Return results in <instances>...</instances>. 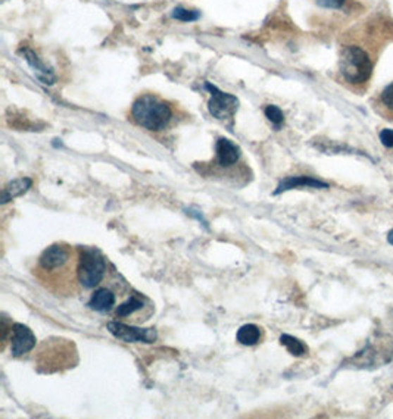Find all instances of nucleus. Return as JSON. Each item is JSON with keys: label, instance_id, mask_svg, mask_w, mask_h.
<instances>
[{"label": "nucleus", "instance_id": "obj_10", "mask_svg": "<svg viewBox=\"0 0 393 419\" xmlns=\"http://www.w3.org/2000/svg\"><path fill=\"white\" fill-rule=\"evenodd\" d=\"M298 187H309V189H329V184L317 180L314 177H306V175H301V177H289L286 180H283L280 184H278L277 190L274 192V194H280L283 192L292 190V189H298Z\"/></svg>", "mask_w": 393, "mask_h": 419}, {"label": "nucleus", "instance_id": "obj_6", "mask_svg": "<svg viewBox=\"0 0 393 419\" xmlns=\"http://www.w3.org/2000/svg\"><path fill=\"white\" fill-rule=\"evenodd\" d=\"M108 330L113 337H117L118 340H123L125 343H154L156 340V331L154 328L142 330L130 327L123 323H109Z\"/></svg>", "mask_w": 393, "mask_h": 419}, {"label": "nucleus", "instance_id": "obj_13", "mask_svg": "<svg viewBox=\"0 0 393 419\" xmlns=\"http://www.w3.org/2000/svg\"><path fill=\"white\" fill-rule=\"evenodd\" d=\"M262 337V331L255 324H247L239 328L237 331V342L243 346H254L259 343Z\"/></svg>", "mask_w": 393, "mask_h": 419}, {"label": "nucleus", "instance_id": "obj_21", "mask_svg": "<svg viewBox=\"0 0 393 419\" xmlns=\"http://www.w3.org/2000/svg\"><path fill=\"white\" fill-rule=\"evenodd\" d=\"M387 242L393 246V230L389 232V236H387Z\"/></svg>", "mask_w": 393, "mask_h": 419}, {"label": "nucleus", "instance_id": "obj_11", "mask_svg": "<svg viewBox=\"0 0 393 419\" xmlns=\"http://www.w3.org/2000/svg\"><path fill=\"white\" fill-rule=\"evenodd\" d=\"M116 305V294L109 289L96 290L89 301V308L97 312H108Z\"/></svg>", "mask_w": 393, "mask_h": 419}, {"label": "nucleus", "instance_id": "obj_12", "mask_svg": "<svg viewBox=\"0 0 393 419\" xmlns=\"http://www.w3.org/2000/svg\"><path fill=\"white\" fill-rule=\"evenodd\" d=\"M32 186L31 178H18L6 184L2 192V204H8L9 200L24 194Z\"/></svg>", "mask_w": 393, "mask_h": 419}, {"label": "nucleus", "instance_id": "obj_20", "mask_svg": "<svg viewBox=\"0 0 393 419\" xmlns=\"http://www.w3.org/2000/svg\"><path fill=\"white\" fill-rule=\"evenodd\" d=\"M380 142L385 147H393V130L385 128L380 131Z\"/></svg>", "mask_w": 393, "mask_h": 419}, {"label": "nucleus", "instance_id": "obj_1", "mask_svg": "<svg viewBox=\"0 0 393 419\" xmlns=\"http://www.w3.org/2000/svg\"><path fill=\"white\" fill-rule=\"evenodd\" d=\"M78 256L80 251L70 244L49 246L39 258L37 278L51 290L68 293L78 280Z\"/></svg>", "mask_w": 393, "mask_h": 419}, {"label": "nucleus", "instance_id": "obj_9", "mask_svg": "<svg viewBox=\"0 0 393 419\" xmlns=\"http://www.w3.org/2000/svg\"><path fill=\"white\" fill-rule=\"evenodd\" d=\"M217 162L220 166H232L239 162L242 156L240 147L228 139H220L216 146Z\"/></svg>", "mask_w": 393, "mask_h": 419}, {"label": "nucleus", "instance_id": "obj_17", "mask_svg": "<svg viewBox=\"0 0 393 419\" xmlns=\"http://www.w3.org/2000/svg\"><path fill=\"white\" fill-rule=\"evenodd\" d=\"M264 113H266L267 118H268L275 127L282 125V124L285 123V113H283V111H282L280 108H278V106H275V105H268V106L266 108Z\"/></svg>", "mask_w": 393, "mask_h": 419}, {"label": "nucleus", "instance_id": "obj_4", "mask_svg": "<svg viewBox=\"0 0 393 419\" xmlns=\"http://www.w3.org/2000/svg\"><path fill=\"white\" fill-rule=\"evenodd\" d=\"M106 274V263L99 251L81 250L78 256V282L85 289H93L102 282Z\"/></svg>", "mask_w": 393, "mask_h": 419}, {"label": "nucleus", "instance_id": "obj_3", "mask_svg": "<svg viewBox=\"0 0 393 419\" xmlns=\"http://www.w3.org/2000/svg\"><path fill=\"white\" fill-rule=\"evenodd\" d=\"M131 116L143 128L149 131H162L173 120L171 106L155 94H143L136 99L131 108Z\"/></svg>", "mask_w": 393, "mask_h": 419}, {"label": "nucleus", "instance_id": "obj_5", "mask_svg": "<svg viewBox=\"0 0 393 419\" xmlns=\"http://www.w3.org/2000/svg\"><path fill=\"white\" fill-rule=\"evenodd\" d=\"M205 89L211 93L208 104L211 115L220 121L232 120L239 109V99L230 93L221 92L218 87L212 86L211 82L205 84Z\"/></svg>", "mask_w": 393, "mask_h": 419}, {"label": "nucleus", "instance_id": "obj_2", "mask_svg": "<svg viewBox=\"0 0 393 419\" xmlns=\"http://www.w3.org/2000/svg\"><path fill=\"white\" fill-rule=\"evenodd\" d=\"M374 68V56L361 44H347L340 49L339 74L349 87H366Z\"/></svg>", "mask_w": 393, "mask_h": 419}, {"label": "nucleus", "instance_id": "obj_8", "mask_svg": "<svg viewBox=\"0 0 393 419\" xmlns=\"http://www.w3.org/2000/svg\"><path fill=\"white\" fill-rule=\"evenodd\" d=\"M20 54L23 55L25 62L30 65V68L32 70V73H35L37 80H40L43 84H47V86H51V84L55 82V80H56L55 73L39 58V55L35 52V50L30 47H21Z\"/></svg>", "mask_w": 393, "mask_h": 419}, {"label": "nucleus", "instance_id": "obj_7", "mask_svg": "<svg viewBox=\"0 0 393 419\" xmlns=\"http://www.w3.org/2000/svg\"><path fill=\"white\" fill-rule=\"evenodd\" d=\"M36 346V335L24 324H13L12 337H11V349L13 356H23L28 354L30 350Z\"/></svg>", "mask_w": 393, "mask_h": 419}, {"label": "nucleus", "instance_id": "obj_18", "mask_svg": "<svg viewBox=\"0 0 393 419\" xmlns=\"http://www.w3.org/2000/svg\"><path fill=\"white\" fill-rule=\"evenodd\" d=\"M380 100H382V105L393 113V82L389 84V86L382 92Z\"/></svg>", "mask_w": 393, "mask_h": 419}, {"label": "nucleus", "instance_id": "obj_16", "mask_svg": "<svg viewBox=\"0 0 393 419\" xmlns=\"http://www.w3.org/2000/svg\"><path fill=\"white\" fill-rule=\"evenodd\" d=\"M171 16L177 21H182V23H193L196 20H199V12L196 11H189L185 8H175L171 13Z\"/></svg>", "mask_w": 393, "mask_h": 419}, {"label": "nucleus", "instance_id": "obj_15", "mask_svg": "<svg viewBox=\"0 0 393 419\" xmlns=\"http://www.w3.org/2000/svg\"><path fill=\"white\" fill-rule=\"evenodd\" d=\"M280 343L290 351L293 356H302L306 354V346L298 340L297 337H293V335L289 334H283L280 337Z\"/></svg>", "mask_w": 393, "mask_h": 419}, {"label": "nucleus", "instance_id": "obj_14", "mask_svg": "<svg viewBox=\"0 0 393 419\" xmlns=\"http://www.w3.org/2000/svg\"><path fill=\"white\" fill-rule=\"evenodd\" d=\"M143 300L142 299H139L137 296H131L128 300H125L124 304H121L118 308H117V311H116V313H117V316H121V318H127V316H130V315H135L137 311H140V309H143Z\"/></svg>", "mask_w": 393, "mask_h": 419}, {"label": "nucleus", "instance_id": "obj_19", "mask_svg": "<svg viewBox=\"0 0 393 419\" xmlns=\"http://www.w3.org/2000/svg\"><path fill=\"white\" fill-rule=\"evenodd\" d=\"M317 4L325 9H342L345 6L347 0H317Z\"/></svg>", "mask_w": 393, "mask_h": 419}]
</instances>
